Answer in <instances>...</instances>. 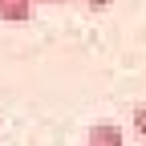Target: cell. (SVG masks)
<instances>
[{"label": "cell", "instance_id": "1", "mask_svg": "<svg viewBox=\"0 0 146 146\" xmlns=\"http://www.w3.org/2000/svg\"><path fill=\"white\" fill-rule=\"evenodd\" d=\"M81 146H126V134L118 122H94L85 130V142Z\"/></svg>", "mask_w": 146, "mask_h": 146}, {"label": "cell", "instance_id": "4", "mask_svg": "<svg viewBox=\"0 0 146 146\" xmlns=\"http://www.w3.org/2000/svg\"><path fill=\"white\" fill-rule=\"evenodd\" d=\"M81 4H85V8H94V12H102V8L114 4V0H81Z\"/></svg>", "mask_w": 146, "mask_h": 146}, {"label": "cell", "instance_id": "3", "mask_svg": "<svg viewBox=\"0 0 146 146\" xmlns=\"http://www.w3.org/2000/svg\"><path fill=\"white\" fill-rule=\"evenodd\" d=\"M130 126H134V134L146 142V102H138V106L130 110Z\"/></svg>", "mask_w": 146, "mask_h": 146}, {"label": "cell", "instance_id": "2", "mask_svg": "<svg viewBox=\"0 0 146 146\" xmlns=\"http://www.w3.org/2000/svg\"><path fill=\"white\" fill-rule=\"evenodd\" d=\"M36 0H0V25H29Z\"/></svg>", "mask_w": 146, "mask_h": 146}, {"label": "cell", "instance_id": "5", "mask_svg": "<svg viewBox=\"0 0 146 146\" xmlns=\"http://www.w3.org/2000/svg\"><path fill=\"white\" fill-rule=\"evenodd\" d=\"M49 4H61V0H49Z\"/></svg>", "mask_w": 146, "mask_h": 146}]
</instances>
